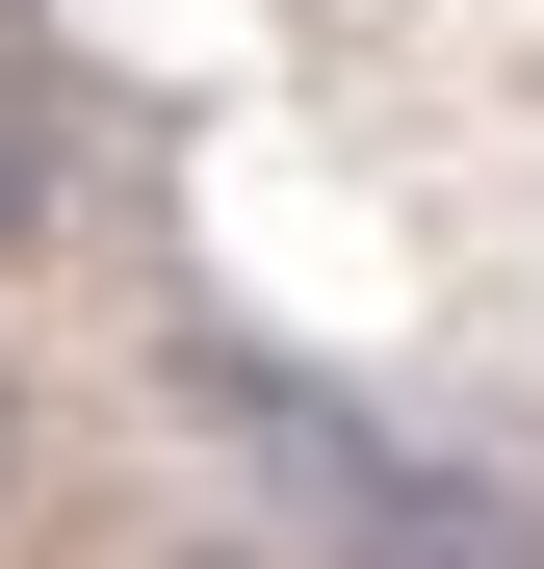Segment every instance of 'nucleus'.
<instances>
[{
	"mask_svg": "<svg viewBox=\"0 0 544 569\" xmlns=\"http://www.w3.org/2000/svg\"><path fill=\"white\" fill-rule=\"evenodd\" d=\"M181 415H208V466L259 518H286L311 569H544V492L493 440H415V415H363L337 362H259V337H208L181 362Z\"/></svg>",
	"mask_w": 544,
	"mask_h": 569,
	"instance_id": "1",
	"label": "nucleus"
},
{
	"mask_svg": "<svg viewBox=\"0 0 544 569\" xmlns=\"http://www.w3.org/2000/svg\"><path fill=\"white\" fill-rule=\"evenodd\" d=\"M0 518H27V362H0Z\"/></svg>",
	"mask_w": 544,
	"mask_h": 569,
	"instance_id": "2",
	"label": "nucleus"
}]
</instances>
